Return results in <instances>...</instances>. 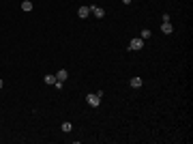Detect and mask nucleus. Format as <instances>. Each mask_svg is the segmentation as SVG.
Wrapping results in <instances>:
<instances>
[{"label":"nucleus","instance_id":"obj_1","mask_svg":"<svg viewBox=\"0 0 193 144\" xmlns=\"http://www.w3.org/2000/svg\"><path fill=\"white\" fill-rule=\"evenodd\" d=\"M101 97H103V92L97 90V92H92V95H88V97H86V103H88L90 108H99V105H101Z\"/></svg>","mask_w":193,"mask_h":144},{"label":"nucleus","instance_id":"obj_2","mask_svg":"<svg viewBox=\"0 0 193 144\" xmlns=\"http://www.w3.org/2000/svg\"><path fill=\"white\" fill-rule=\"evenodd\" d=\"M142 47H144V39H139V37L131 39V43H129V50H131V52H139Z\"/></svg>","mask_w":193,"mask_h":144},{"label":"nucleus","instance_id":"obj_3","mask_svg":"<svg viewBox=\"0 0 193 144\" xmlns=\"http://www.w3.org/2000/svg\"><path fill=\"white\" fill-rule=\"evenodd\" d=\"M90 9V13L94 15V17H105V11L101 9V7H97V5H92V7H88Z\"/></svg>","mask_w":193,"mask_h":144},{"label":"nucleus","instance_id":"obj_4","mask_svg":"<svg viewBox=\"0 0 193 144\" xmlns=\"http://www.w3.org/2000/svg\"><path fill=\"white\" fill-rule=\"evenodd\" d=\"M161 32H163V35H172V32H174L172 22H163V24H161Z\"/></svg>","mask_w":193,"mask_h":144},{"label":"nucleus","instance_id":"obj_5","mask_svg":"<svg viewBox=\"0 0 193 144\" xmlns=\"http://www.w3.org/2000/svg\"><path fill=\"white\" fill-rule=\"evenodd\" d=\"M77 15H80L82 19H86V17L90 15V9H88V7H80V9H77Z\"/></svg>","mask_w":193,"mask_h":144},{"label":"nucleus","instance_id":"obj_6","mask_svg":"<svg viewBox=\"0 0 193 144\" xmlns=\"http://www.w3.org/2000/svg\"><path fill=\"white\" fill-rule=\"evenodd\" d=\"M56 78H58L60 82H67V78H69V71H67V69H60L58 73H56Z\"/></svg>","mask_w":193,"mask_h":144},{"label":"nucleus","instance_id":"obj_7","mask_svg":"<svg viewBox=\"0 0 193 144\" xmlns=\"http://www.w3.org/2000/svg\"><path fill=\"white\" fill-rule=\"evenodd\" d=\"M129 86H131V88H139V86H142V78H131Z\"/></svg>","mask_w":193,"mask_h":144},{"label":"nucleus","instance_id":"obj_8","mask_svg":"<svg viewBox=\"0 0 193 144\" xmlns=\"http://www.w3.org/2000/svg\"><path fill=\"white\" fill-rule=\"evenodd\" d=\"M56 82H58V78H56L54 73H50V75H45V84H52V86H54Z\"/></svg>","mask_w":193,"mask_h":144},{"label":"nucleus","instance_id":"obj_9","mask_svg":"<svg viewBox=\"0 0 193 144\" xmlns=\"http://www.w3.org/2000/svg\"><path fill=\"white\" fill-rule=\"evenodd\" d=\"M21 11H32V2H30V0H24V2H21Z\"/></svg>","mask_w":193,"mask_h":144},{"label":"nucleus","instance_id":"obj_10","mask_svg":"<svg viewBox=\"0 0 193 144\" xmlns=\"http://www.w3.org/2000/svg\"><path fill=\"white\" fill-rule=\"evenodd\" d=\"M150 37H152V32H150L148 28H144V30L139 32V39H144V41H146V39H150Z\"/></svg>","mask_w":193,"mask_h":144},{"label":"nucleus","instance_id":"obj_11","mask_svg":"<svg viewBox=\"0 0 193 144\" xmlns=\"http://www.w3.org/2000/svg\"><path fill=\"white\" fill-rule=\"evenodd\" d=\"M62 131H64V133L73 131V125H71V123H62Z\"/></svg>","mask_w":193,"mask_h":144},{"label":"nucleus","instance_id":"obj_12","mask_svg":"<svg viewBox=\"0 0 193 144\" xmlns=\"http://www.w3.org/2000/svg\"><path fill=\"white\" fill-rule=\"evenodd\" d=\"M161 22H172V17L167 15V13H163V15H161Z\"/></svg>","mask_w":193,"mask_h":144},{"label":"nucleus","instance_id":"obj_13","mask_svg":"<svg viewBox=\"0 0 193 144\" xmlns=\"http://www.w3.org/2000/svg\"><path fill=\"white\" fill-rule=\"evenodd\" d=\"M123 2H125V5H131V2H133V0H123Z\"/></svg>","mask_w":193,"mask_h":144},{"label":"nucleus","instance_id":"obj_14","mask_svg":"<svg viewBox=\"0 0 193 144\" xmlns=\"http://www.w3.org/2000/svg\"><path fill=\"white\" fill-rule=\"evenodd\" d=\"M2 86H5V82H2V80H0V88H2Z\"/></svg>","mask_w":193,"mask_h":144}]
</instances>
